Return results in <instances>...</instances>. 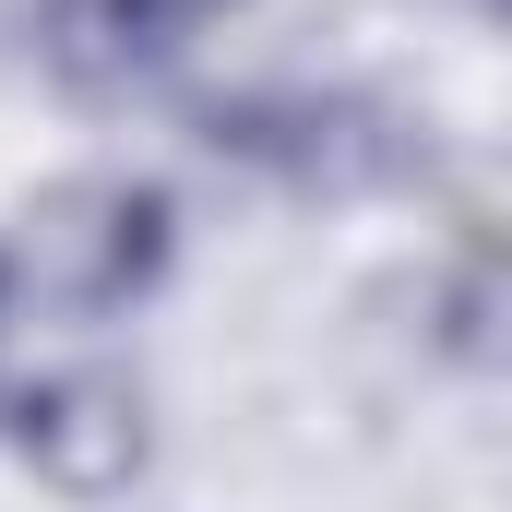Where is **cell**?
<instances>
[{
    "instance_id": "cell-4",
    "label": "cell",
    "mask_w": 512,
    "mask_h": 512,
    "mask_svg": "<svg viewBox=\"0 0 512 512\" xmlns=\"http://www.w3.org/2000/svg\"><path fill=\"white\" fill-rule=\"evenodd\" d=\"M429 346L477 382H512V227H477L429 286Z\"/></svg>"
},
{
    "instance_id": "cell-5",
    "label": "cell",
    "mask_w": 512,
    "mask_h": 512,
    "mask_svg": "<svg viewBox=\"0 0 512 512\" xmlns=\"http://www.w3.org/2000/svg\"><path fill=\"white\" fill-rule=\"evenodd\" d=\"M48 60H60L72 84L120 96V84H155V72L179 60V36H155L131 0H48Z\"/></svg>"
},
{
    "instance_id": "cell-7",
    "label": "cell",
    "mask_w": 512,
    "mask_h": 512,
    "mask_svg": "<svg viewBox=\"0 0 512 512\" xmlns=\"http://www.w3.org/2000/svg\"><path fill=\"white\" fill-rule=\"evenodd\" d=\"M12 298H24V262H12V251H0V322H12Z\"/></svg>"
},
{
    "instance_id": "cell-1",
    "label": "cell",
    "mask_w": 512,
    "mask_h": 512,
    "mask_svg": "<svg viewBox=\"0 0 512 512\" xmlns=\"http://www.w3.org/2000/svg\"><path fill=\"white\" fill-rule=\"evenodd\" d=\"M203 143L239 155L286 191H393L429 167V120H405L358 84H262V96H215Z\"/></svg>"
},
{
    "instance_id": "cell-3",
    "label": "cell",
    "mask_w": 512,
    "mask_h": 512,
    "mask_svg": "<svg viewBox=\"0 0 512 512\" xmlns=\"http://www.w3.org/2000/svg\"><path fill=\"white\" fill-rule=\"evenodd\" d=\"M0 441L48 477V489H72V501H108L143 477V453H155V417H143V393L120 370H36V382L0 393Z\"/></svg>"
},
{
    "instance_id": "cell-2",
    "label": "cell",
    "mask_w": 512,
    "mask_h": 512,
    "mask_svg": "<svg viewBox=\"0 0 512 512\" xmlns=\"http://www.w3.org/2000/svg\"><path fill=\"white\" fill-rule=\"evenodd\" d=\"M24 286L36 298H60V310H84V322H108L131 298H155L167 286V262H179V203H167V179H131V167H84V179H60V191H36V215H24Z\"/></svg>"
},
{
    "instance_id": "cell-6",
    "label": "cell",
    "mask_w": 512,
    "mask_h": 512,
    "mask_svg": "<svg viewBox=\"0 0 512 512\" xmlns=\"http://www.w3.org/2000/svg\"><path fill=\"white\" fill-rule=\"evenodd\" d=\"M131 12H143L155 36H179V48H191V36H203L215 12H251V0H131Z\"/></svg>"
}]
</instances>
